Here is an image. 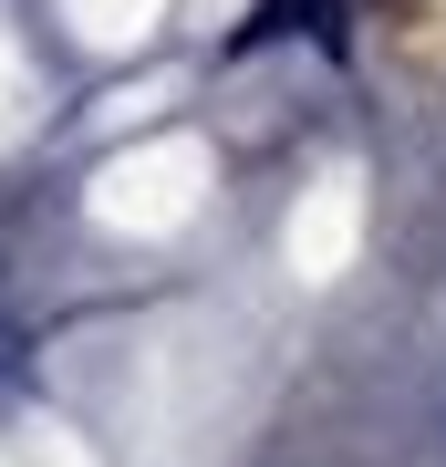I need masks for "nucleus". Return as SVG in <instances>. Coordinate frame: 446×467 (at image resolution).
Listing matches in <instances>:
<instances>
[{
	"instance_id": "f257e3e1",
	"label": "nucleus",
	"mask_w": 446,
	"mask_h": 467,
	"mask_svg": "<svg viewBox=\"0 0 446 467\" xmlns=\"http://www.w3.org/2000/svg\"><path fill=\"white\" fill-rule=\"evenodd\" d=\"M301 21H312V32L332 42V0H260V21H249L239 42H270V32H301Z\"/></svg>"
}]
</instances>
